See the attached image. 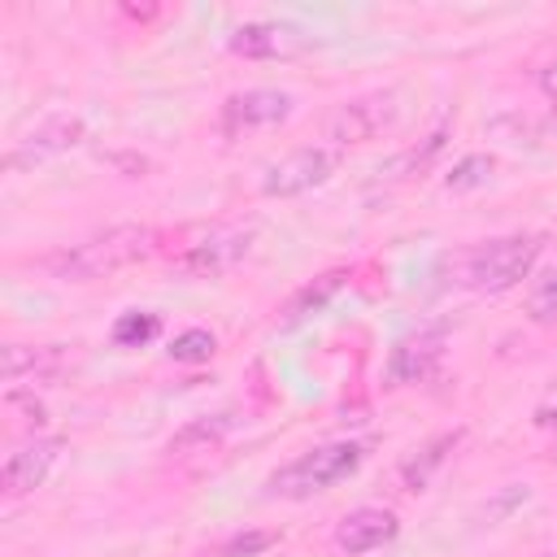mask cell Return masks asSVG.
Masks as SVG:
<instances>
[{"label":"cell","mask_w":557,"mask_h":557,"mask_svg":"<svg viewBox=\"0 0 557 557\" xmlns=\"http://www.w3.org/2000/svg\"><path fill=\"white\" fill-rule=\"evenodd\" d=\"M540 248H544L540 235H500V239H487V244L457 248V252L444 257V265H453L448 283L453 287H470V292H487V296L509 292L535 270Z\"/></svg>","instance_id":"6da1fadb"},{"label":"cell","mask_w":557,"mask_h":557,"mask_svg":"<svg viewBox=\"0 0 557 557\" xmlns=\"http://www.w3.org/2000/svg\"><path fill=\"white\" fill-rule=\"evenodd\" d=\"M148 252H152V231L126 222V226H109L104 235H91V239L65 248V252H57V257L48 261V270H52L57 278L87 283V278H104V274H113V270H126V265L144 261Z\"/></svg>","instance_id":"7a4b0ae2"},{"label":"cell","mask_w":557,"mask_h":557,"mask_svg":"<svg viewBox=\"0 0 557 557\" xmlns=\"http://www.w3.org/2000/svg\"><path fill=\"white\" fill-rule=\"evenodd\" d=\"M366 461V448L352 444V440H331V444H318L309 453H300L296 461H287L283 470L270 474L265 492L270 496H287V500H305L313 492H326L335 487L339 479H348L357 466Z\"/></svg>","instance_id":"3957f363"},{"label":"cell","mask_w":557,"mask_h":557,"mask_svg":"<svg viewBox=\"0 0 557 557\" xmlns=\"http://www.w3.org/2000/svg\"><path fill=\"white\" fill-rule=\"evenodd\" d=\"M392 122H396V91H366V96H352V100L335 104V113L326 117V139L335 148H344V144H370Z\"/></svg>","instance_id":"277c9868"},{"label":"cell","mask_w":557,"mask_h":557,"mask_svg":"<svg viewBox=\"0 0 557 557\" xmlns=\"http://www.w3.org/2000/svg\"><path fill=\"white\" fill-rule=\"evenodd\" d=\"M83 135H87V126H83L78 113H52V117L35 122L26 135L13 139V148L4 152V170L17 174V170H26V165H39V161H48V157H61V152H70L74 144H83Z\"/></svg>","instance_id":"5b68a950"},{"label":"cell","mask_w":557,"mask_h":557,"mask_svg":"<svg viewBox=\"0 0 557 557\" xmlns=\"http://www.w3.org/2000/svg\"><path fill=\"white\" fill-rule=\"evenodd\" d=\"M252 235H257L252 222H244V226H218V231H209L205 239H196L178 257V270L191 274V278H218V274H226L231 265H239L248 257Z\"/></svg>","instance_id":"8992f818"},{"label":"cell","mask_w":557,"mask_h":557,"mask_svg":"<svg viewBox=\"0 0 557 557\" xmlns=\"http://www.w3.org/2000/svg\"><path fill=\"white\" fill-rule=\"evenodd\" d=\"M335 148H296L287 157H278L265 178H261V191L265 196H300V191H313L322 187L331 174H335Z\"/></svg>","instance_id":"52a82bcc"},{"label":"cell","mask_w":557,"mask_h":557,"mask_svg":"<svg viewBox=\"0 0 557 557\" xmlns=\"http://www.w3.org/2000/svg\"><path fill=\"white\" fill-rule=\"evenodd\" d=\"M231 52L235 57H248V61H278V57H296L309 48V30L296 26V22H278V17H265V22H244L231 30Z\"/></svg>","instance_id":"ba28073f"},{"label":"cell","mask_w":557,"mask_h":557,"mask_svg":"<svg viewBox=\"0 0 557 557\" xmlns=\"http://www.w3.org/2000/svg\"><path fill=\"white\" fill-rule=\"evenodd\" d=\"M444 339H448L444 326H418V331L400 335V339L392 344V352H387V383H392V387L422 383V379L440 366Z\"/></svg>","instance_id":"9c48e42d"},{"label":"cell","mask_w":557,"mask_h":557,"mask_svg":"<svg viewBox=\"0 0 557 557\" xmlns=\"http://www.w3.org/2000/svg\"><path fill=\"white\" fill-rule=\"evenodd\" d=\"M292 96L287 91H274V87H248V91H235L226 96L222 104V135H244V131H257V126H274L283 117H292Z\"/></svg>","instance_id":"30bf717a"},{"label":"cell","mask_w":557,"mask_h":557,"mask_svg":"<svg viewBox=\"0 0 557 557\" xmlns=\"http://www.w3.org/2000/svg\"><path fill=\"white\" fill-rule=\"evenodd\" d=\"M61 448H65V444H61L57 435H44V440H30V444H22L17 453H9V461H4V470H0V492L13 500V496H26V492L44 487V479L52 474Z\"/></svg>","instance_id":"8fae6325"},{"label":"cell","mask_w":557,"mask_h":557,"mask_svg":"<svg viewBox=\"0 0 557 557\" xmlns=\"http://www.w3.org/2000/svg\"><path fill=\"white\" fill-rule=\"evenodd\" d=\"M400 531V518L392 509H379V505H361L352 513L339 518L335 527V548H344L348 557H361V553H374L383 544H392Z\"/></svg>","instance_id":"7c38bea8"},{"label":"cell","mask_w":557,"mask_h":557,"mask_svg":"<svg viewBox=\"0 0 557 557\" xmlns=\"http://www.w3.org/2000/svg\"><path fill=\"white\" fill-rule=\"evenodd\" d=\"M344 283H348V270H326V274H318L313 283H305L287 305H283V331H292V326H300V322H309L313 313H322L339 292H344Z\"/></svg>","instance_id":"4fadbf2b"},{"label":"cell","mask_w":557,"mask_h":557,"mask_svg":"<svg viewBox=\"0 0 557 557\" xmlns=\"http://www.w3.org/2000/svg\"><path fill=\"white\" fill-rule=\"evenodd\" d=\"M61 361H65L61 344H39V348L9 344V348H4V379H9L13 387H22V383H30V379H48V374H57Z\"/></svg>","instance_id":"5bb4252c"},{"label":"cell","mask_w":557,"mask_h":557,"mask_svg":"<svg viewBox=\"0 0 557 557\" xmlns=\"http://www.w3.org/2000/svg\"><path fill=\"white\" fill-rule=\"evenodd\" d=\"M461 435H466V431H444V435L426 440L413 457H405V466H400V487H405V492H422V487L435 479V470L453 457V448L461 444Z\"/></svg>","instance_id":"9a60e30c"},{"label":"cell","mask_w":557,"mask_h":557,"mask_svg":"<svg viewBox=\"0 0 557 557\" xmlns=\"http://www.w3.org/2000/svg\"><path fill=\"white\" fill-rule=\"evenodd\" d=\"M235 426V413H213V418H196L187 422L174 440H170V453L174 457H191V453H213Z\"/></svg>","instance_id":"2e32d148"},{"label":"cell","mask_w":557,"mask_h":557,"mask_svg":"<svg viewBox=\"0 0 557 557\" xmlns=\"http://www.w3.org/2000/svg\"><path fill=\"white\" fill-rule=\"evenodd\" d=\"M278 544V535L274 531H261V527H248V531H235V535H226L222 544H209V548H200L196 557H261L265 548H274Z\"/></svg>","instance_id":"e0dca14e"},{"label":"cell","mask_w":557,"mask_h":557,"mask_svg":"<svg viewBox=\"0 0 557 557\" xmlns=\"http://www.w3.org/2000/svg\"><path fill=\"white\" fill-rule=\"evenodd\" d=\"M157 331H161V318H157V313L131 309V313H122V318L113 322V344H117V348H139V344L157 339Z\"/></svg>","instance_id":"ac0fdd59"},{"label":"cell","mask_w":557,"mask_h":557,"mask_svg":"<svg viewBox=\"0 0 557 557\" xmlns=\"http://www.w3.org/2000/svg\"><path fill=\"white\" fill-rule=\"evenodd\" d=\"M213 352H218V339H213V331H205V326H191V331L174 335V344H170V361H178V366H200V361H209Z\"/></svg>","instance_id":"d6986e66"},{"label":"cell","mask_w":557,"mask_h":557,"mask_svg":"<svg viewBox=\"0 0 557 557\" xmlns=\"http://www.w3.org/2000/svg\"><path fill=\"white\" fill-rule=\"evenodd\" d=\"M492 170H496V161H492V157L470 152V157H461V161L448 170L444 187H448V191H470V187H483V183L492 178Z\"/></svg>","instance_id":"ffe728a7"},{"label":"cell","mask_w":557,"mask_h":557,"mask_svg":"<svg viewBox=\"0 0 557 557\" xmlns=\"http://www.w3.org/2000/svg\"><path fill=\"white\" fill-rule=\"evenodd\" d=\"M527 313L535 322H557V270L544 274L531 292H527Z\"/></svg>","instance_id":"44dd1931"},{"label":"cell","mask_w":557,"mask_h":557,"mask_svg":"<svg viewBox=\"0 0 557 557\" xmlns=\"http://www.w3.org/2000/svg\"><path fill=\"white\" fill-rule=\"evenodd\" d=\"M535 422H540V426H557V383L540 396V405H535Z\"/></svg>","instance_id":"7402d4cb"},{"label":"cell","mask_w":557,"mask_h":557,"mask_svg":"<svg viewBox=\"0 0 557 557\" xmlns=\"http://www.w3.org/2000/svg\"><path fill=\"white\" fill-rule=\"evenodd\" d=\"M544 83H548V87H557V57H553V65L544 70Z\"/></svg>","instance_id":"603a6c76"}]
</instances>
